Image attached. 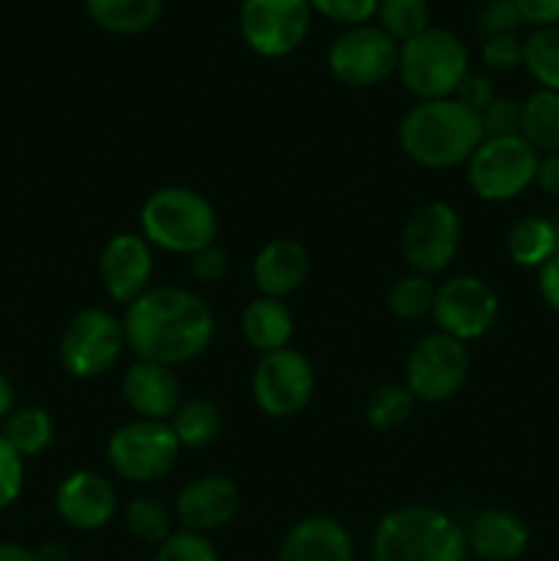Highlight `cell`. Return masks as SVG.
I'll list each match as a JSON object with an SVG mask.
<instances>
[{"label":"cell","mask_w":559,"mask_h":561,"mask_svg":"<svg viewBox=\"0 0 559 561\" xmlns=\"http://www.w3.org/2000/svg\"><path fill=\"white\" fill-rule=\"evenodd\" d=\"M170 427H173L181 449H203L217 442L223 433V414L212 400L190 398L181 400L175 414L170 416Z\"/></svg>","instance_id":"obj_25"},{"label":"cell","mask_w":559,"mask_h":561,"mask_svg":"<svg viewBox=\"0 0 559 561\" xmlns=\"http://www.w3.org/2000/svg\"><path fill=\"white\" fill-rule=\"evenodd\" d=\"M93 25L115 36H140L162 20L164 0H82Z\"/></svg>","instance_id":"obj_23"},{"label":"cell","mask_w":559,"mask_h":561,"mask_svg":"<svg viewBox=\"0 0 559 561\" xmlns=\"http://www.w3.org/2000/svg\"><path fill=\"white\" fill-rule=\"evenodd\" d=\"M417 398L406 383H381L370 392L365 403V420L373 431L389 433L403 427L414 414Z\"/></svg>","instance_id":"obj_29"},{"label":"cell","mask_w":559,"mask_h":561,"mask_svg":"<svg viewBox=\"0 0 559 561\" xmlns=\"http://www.w3.org/2000/svg\"><path fill=\"white\" fill-rule=\"evenodd\" d=\"M153 561H219V553L206 535L179 529L157 548Z\"/></svg>","instance_id":"obj_33"},{"label":"cell","mask_w":559,"mask_h":561,"mask_svg":"<svg viewBox=\"0 0 559 561\" xmlns=\"http://www.w3.org/2000/svg\"><path fill=\"white\" fill-rule=\"evenodd\" d=\"M378 27L398 44L420 36L431 27V5L427 0H378Z\"/></svg>","instance_id":"obj_32"},{"label":"cell","mask_w":559,"mask_h":561,"mask_svg":"<svg viewBox=\"0 0 559 561\" xmlns=\"http://www.w3.org/2000/svg\"><path fill=\"white\" fill-rule=\"evenodd\" d=\"M126 348L137 359L179 367L195 362L212 345L217 321L201 294L181 285H151L126 305Z\"/></svg>","instance_id":"obj_1"},{"label":"cell","mask_w":559,"mask_h":561,"mask_svg":"<svg viewBox=\"0 0 559 561\" xmlns=\"http://www.w3.org/2000/svg\"><path fill=\"white\" fill-rule=\"evenodd\" d=\"M373 561H466L464 526L427 504L389 510L373 531Z\"/></svg>","instance_id":"obj_3"},{"label":"cell","mask_w":559,"mask_h":561,"mask_svg":"<svg viewBox=\"0 0 559 561\" xmlns=\"http://www.w3.org/2000/svg\"><path fill=\"white\" fill-rule=\"evenodd\" d=\"M526 25H559V0H513Z\"/></svg>","instance_id":"obj_41"},{"label":"cell","mask_w":559,"mask_h":561,"mask_svg":"<svg viewBox=\"0 0 559 561\" xmlns=\"http://www.w3.org/2000/svg\"><path fill=\"white\" fill-rule=\"evenodd\" d=\"M252 285L261 296L285 299L305 285L310 255L296 239H272L252 257Z\"/></svg>","instance_id":"obj_20"},{"label":"cell","mask_w":559,"mask_h":561,"mask_svg":"<svg viewBox=\"0 0 559 561\" xmlns=\"http://www.w3.org/2000/svg\"><path fill=\"white\" fill-rule=\"evenodd\" d=\"M0 561H44L42 553L33 548L22 546V542L0 540Z\"/></svg>","instance_id":"obj_44"},{"label":"cell","mask_w":559,"mask_h":561,"mask_svg":"<svg viewBox=\"0 0 559 561\" xmlns=\"http://www.w3.org/2000/svg\"><path fill=\"white\" fill-rule=\"evenodd\" d=\"M14 383L9 381V376H5L3 370H0V422L9 420V414L14 411Z\"/></svg>","instance_id":"obj_45"},{"label":"cell","mask_w":559,"mask_h":561,"mask_svg":"<svg viewBox=\"0 0 559 561\" xmlns=\"http://www.w3.org/2000/svg\"><path fill=\"white\" fill-rule=\"evenodd\" d=\"M181 444L170 422L132 420L115 427L107 438V460L113 471L137 485L164 480L175 469Z\"/></svg>","instance_id":"obj_7"},{"label":"cell","mask_w":559,"mask_h":561,"mask_svg":"<svg viewBox=\"0 0 559 561\" xmlns=\"http://www.w3.org/2000/svg\"><path fill=\"white\" fill-rule=\"evenodd\" d=\"M400 44L378 25H351L329 44L327 66L334 80L354 91L381 85L398 71Z\"/></svg>","instance_id":"obj_9"},{"label":"cell","mask_w":559,"mask_h":561,"mask_svg":"<svg viewBox=\"0 0 559 561\" xmlns=\"http://www.w3.org/2000/svg\"><path fill=\"white\" fill-rule=\"evenodd\" d=\"M219 219L212 201L190 186H162L140 208V236L151 247L186 255L217 241Z\"/></svg>","instance_id":"obj_4"},{"label":"cell","mask_w":559,"mask_h":561,"mask_svg":"<svg viewBox=\"0 0 559 561\" xmlns=\"http://www.w3.org/2000/svg\"><path fill=\"white\" fill-rule=\"evenodd\" d=\"M55 513L69 529L99 531L118 513V493L99 471H71L55 488Z\"/></svg>","instance_id":"obj_17"},{"label":"cell","mask_w":559,"mask_h":561,"mask_svg":"<svg viewBox=\"0 0 559 561\" xmlns=\"http://www.w3.org/2000/svg\"><path fill=\"white\" fill-rule=\"evenodd\" d=\"M124 403L137 414V420L170 422L181 405V383L173 367L157 362L137 359L126 367L121 378Z\"/></svg>","instance_id":"obj_18"},{"label":"cell","mask_w":559,"mask_h":561,"mask_svg":"<svg viewBox=\"0 0 559 561\" xmlns=\"http://www.w3.org/2000/svg\"><path fill=\"white\" fill-rule=\"evenodd\" d=\"M316 14L338 22V25H365L370 16H376L378 0H307Z\"/></svg>","instance_id":"obj_38"},{"label":"cell","mask_w":559,"mask_h":561,"mask_svg":"<svg viewBox=\"0 0 559 561\" xmlns=\"http://www.w3.org/2000/svg\"><path fill=\"white\" fill-rule=\"evenodd\" d=\"M3 438L22 455V458H36L53 444L55 422L47 409L38 405H22L9 414L3 425Z\"/></svg>","instance_id":"obj_27"},{"label":"cell","mask_w":559,"mask_h":561,"mask_svg":"<svg viewBox=\"0 0 559 561\" xmlns=\"http://www.w3.org/2000/svg\"><path fill=\"white\" fill-rule=\"evenodd\" d=\"M521 113L524 102L513 96H497L480 113L486 137H521Z\"/></svg>","instance_id":"obj_35"},{"label":"cell","mask_w":559,"mask_h":561,"mask_svg":"<svg viewBox=\"0 0 559 561\" xmlns=\"http://www.w3.org/2000/svg\"><path fill=\"white\" fill-rule=\"evenodd\" d=\"M277 561H356L354 540L332 515H307L285 531Z\"/></svg>","instance_id":"obj_19"},{"label":"cell","mask_w":559,"mask_h":561,"mask_svg":"<svg viewBox=\"0 0 559 561\" xmlns=\"http://www.w3.org/2000/svg\"><path fill=\"white\" fill-rule=\"evenodd\" d=\"M521 25H524V20H521V11L515 9L513 0H486L475 16V27L486 38L513 36Z\"/></svg>","instance_id":"obj_34"},{"label":"cell","mask_w":559,"mask_h":561,"mask_svg":"<svg viewBox=\"0 0 559 561\" xmlns=\"http://www.w3.org/2000/svg\"><path fill=\"white\" fill-rule=\"evenodd\" d=\"M480 58L491 75H510L524 66V42L515 33L513 36H491L482 42Z\"/></svg>","instance_id":"obj_36"},{"label":"cell","mask_w":559,"mask_h":561,"mask_svg":"<svg viewBox=\"0 0 559 561\" xmlns=\"http://www.w3.org/2000/svg\"><path fill=\"white\" fill-rule=\"evenodd\" d=\"M316 392V370L296 348L263 354L252 373V400L272 420H290L310 405Z\"/></svg>","instance_id":"obj_12"},{"label":"cell","mask_w":559,"mask_h":561,"mask_svg":"<svg viewBox=\"0 0 559 561\" xmlns=\"http://www.w3.org/2000/svg\"><path fill=\"white\" fill-rule=\"evenodd\" d=\"M469 378L466 343L431 332L411 345L406 356V387L422 403H444L464 389Z\"/></svg>","instance_id":"obj_11"},{"label":"cell","mask_w":559,"mask_h":561,"mask_svg":"<svg viewBox=\"0 0 559 561\" xmlns=\"http://www.w3.org/2000/svg\"><path fill=\"white\" fill-rule=\"evenodd\" d=\"M521 137L537 153L559 151V93L537 88L524 102L521 113Z\"/></svg>","instance_id":"obj_26"},{"label":"cell","mask_w":559,"mask_h":561,"mask_svg":"<svg viewBox=\"0 0 559 561\" xmlns=\"http://www.w3.org/2000/svg\"><path fill=\"white\" fill-rule=\"evenodd\" d=\"M190 272L197 283L203 285H217L228 274V252L214 241V244L203 247V250L192 252L190 255Z\"/></svg>","instance_id":"obj_39"},{"label":"cell","mask_w":559,"mask_h":561,"mask_svg":"<svg viewBox=\"0 0 559 561\" xmlns=\"http://www.w3.org/2000/svg\"><path fill=\"white\" fill-rule=\"evenodd\" d=\"M524 69L543 91L559 93V25L535 27L524 38Z\"/></svg>","instance_id":"obj_30"},{"label":"cell","mask_w":559,"mask_h":561,"mask_svg":"<svg viewBox=\"0 0 559 561\" xmlns=\"http://www.w3.org/2000/svg\"><path fill=\"white\" fill-rule=\"evenodd\" d=\"M25 488V458L0 433V513L14 507Z\"/></svg>","instance_id":"obj_37"},{"label":"cell","mask_w":559,"mask_h":561,"mask_svg":"<svg viewBox=\"0 0 559 561\" xmlns=\"http://www.w3.org/2000/svg\"><path fill=\"white\" fill-rule=\"evenodd\" d=\"M554 222V230H557V255H559V214H557V219H551Z\"/></svg>","instance_id":"obj_46"},{"label":"cell","mask_w":559,"mask_h":561,"mask_svg":"<svg viewBox=\"0 0 559 561\" xmlns=\"http://www.w3.org/2000/svg\"><path fill=\"white\" fill-rule=\"evenodd\" d=\"M436 288L433 277L425 274L409 272L389 288L387 307L395 318L400 321H422L433 312V301H436Z\"/></svg>","instance_id":"obj_31"},{"label":"cell","mask_w":559,"mask_h":561,"mask_svg":"<svg viewBox=\"0 0 559 561\" xmlns=\"http://www.w3.org/2000/svg\"><path fill=\"white\" fill-rule=\"evenodd\" d=\"M294 316L283 299L272 296H255L241 312V334L258 354L288 348L294 337Z\"/></svg>","instance_id":"obj_22"},{"label":"cell","mask_w":559,"mask_h":561,"mask_svg":"<svg viewBox=\"0 0 559 561\" xmlns=\"http://www.w3.org/2000/svg\"><path fill=\"white\" fill-rule=\"evenodd\" d=\"M312 9L307 0H241L239 33L261 58H285L305 44Z\"/></svg>","instance_id":"obj_13"},{"label":"cell","mask_w":559,"mask_h":561,"mask_svg":"<svg viewBox=\"0 0 559 561\" xmlns=\"http://www.w3.org/2000/svg\"><path fill=\"white\" fill-rule=\"evenodd\" d=\"M497 85H493L491 75H482V71H469V75L460 80L458 91H455L453 99H458L464 107H469L471 113L480 115L488 104L497 99Z\"/></svg>","instance_id":"obj_40"},{"label":"cell","mask_w":559,"mask_h":561,"mask_svg":"<svg viewBox=\"0 0 559 561\" xmlns=\"http://www.w3.org/2000/svg\"><path fill=\"white\" fill-rule=\"evenodd\" d=\"M153 247L140 233H115L99 255V279L118 305H132L151 288Z\"/></svg>","instance_id":"obj_15"},{"label":"cell","mask_w":559,"mask_h":561,"mask_svg":"<svg viewBox=\"0 0 559 561\" xmlns=\"http://www.w3.org/2000/svg\"><path fill=\"white\" fill-rule=\"evenodd\" d=\"M482 140L486 131L480 115L464 107L458 99L417 102L398 126L400 151L425 170H453L466 164Z\"/></svg>","instance_id":"obj_2"},{"label":"cell","mask_w":559,"mask_h":561,"mask_svg":"<svg viewBox=\"0 0 559 561\" xmlns=\"http://www.w3.org/2000/svg\"><path fill=\"white\" fill-rule=\"evenodd\" d=\"M464 241L460 214L444 201H427L406 217L400 228V252L411 272L436 277L455 261Z\"/></svg>","instance_id":"obj_10"},{"label":"cell","mask_w":559,"mask_h":561,"mask_svg":"<svg viewBox=\"0 0 559 561\" xmlns=\"http://www.w3.org/2000/svg\"><path fill=\"white\" fill-rule=\"evenodd\" d=\"M507 255L521 268H540L557 255V230L546 217H521L507 230Z\"/></svg>","instance_id":"obj_24"},{"label":"cell","mask_w":559,"mask_h":561,"mask_svg":"<svg viewBox=\"0 0 559 561\" xmlns=\"http://www.w3.org/2000/svg\"><path fill=\"white\" fill-rule=\"evenodd\" d=\"M241 491L225 474H203L186 482L173 502V515L181 529L212 535L225 529L239 515Z\"/></svg>","instance_id":"obj_16"},{"label":"cell","mask_w":559,"mask_h":561,"mask_svg":"<svg viewBox=\"0 0 559 561\" xmlns=\"http://www.w3.org/2000/svg\"><path fill=\"white\" fill-rule=\"evenodd\" d=\"M466 548L480 561H515L529 548V526L521 515L502 507H488L471 518Z\"/></svg>","instance_id":"obj_21"},{"label":"cell","mask_w":559,"mask_h":561,"mask_svg":"<svg viewBox=\"0 0 559 561\" xmlns=\"http://www.w3.org/2000/svg\"><path fill=\"white\" fill-rule=\"evenodd\" d=\"M535 184L537 190L546 192V195L559 197V151L540 153V159H537Z\"/></svg>","instance_id":"obj_43"},{"label":"cell","mask_w":559,"mask_h":561,"mask_svg":"<svg viewBox=\"0 0 559 561\" xmlns=\"http://www.w3.org/2000/svg\"><path fill=\"white\" fill-rule=\"evenodd\" d=\"M537 290H540L543 301L559 312V255H554L546 266L537 268Z\"/></svg>","instance_id":"obj_42"},{"label":"cell","mask_w":559,"mask_h":561,"mask_svg":"<svg viewBox=\"0 0 559 561\" xmlns=\"http://www.w3.org/2000/svg\"><path fill=\"white\" fill-rule=\"evenodd\" d=\"M469 71V49L447 27L431 25L425 33L400 44L398 77L420 102L453 99Z\"/></svg>","instance_id":"obj_5"},{"label":"cell","mask_w":559,"mask_h":561,"mask_svg":"<svg viewBox=\"0 0 559 561\" xmlns=\"http://www.w3.org/2000/svg\"><path fill=\"white\" fill-rule=\"evenodd\" d=\"M436 332L469 343L486 337L499 318V296L491 285L475 274H455L436 288L433 301Z\"/></svg>","instance_id":"obj_14"},{"label":"cell","mask_w":559,"mask_h":561,"mask_svg":"<svg viewBox=\"0 0 559 561\" xmlns=\"http://www.w3.org/2000/svg\"><path fill=\"white\" fill-rule=\"evenodd\" d=\"M124 351V323L104 307H82L60 332V365L71 378H80V381L104 376Z\"/></svg>","instance_id":"obj_6"},{"label":"cell","mask_w":559,"mask_h":561,"mask_svg":"<svg viewBox=\"0 0 559 561\" xmlns=\"http://www.w3.org/2000/svg\"><path fill=\"white\" fill-rule=\"evenodd\" d=\"M537 159L524 137H486L466 162V181L480 201L507 203L535 184Z\"/></svg>","instance_id":"obj_8"},{"label":"cell","mask_w":559,"mask_h":561,"mask_svg":"<svg viewBox=\"0 0 559 561\" xmlns=\"http://www.w3.org/2000/svg\"><path fill=\"white\" fill-rule=\"evenodd\" d=\"M173 510L157 496H137L126 504L124 524L135 540L146 542V546H162L170 535H173Z\"/></svg>","instance_id":"obj_28"}]
</instances>
